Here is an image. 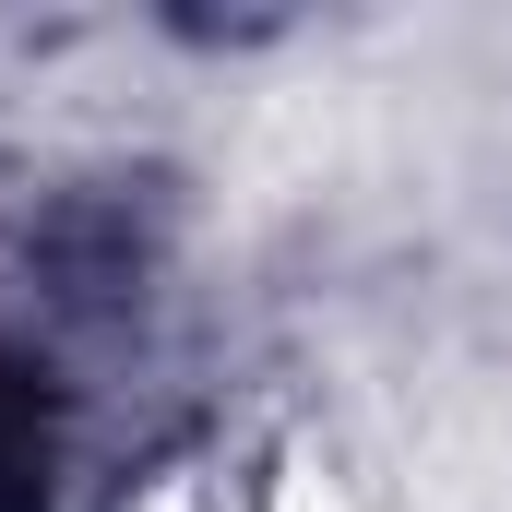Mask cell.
<instances>
[{"label": "cell", "mask_w": 512, "mask_h": 512, "mask_svg": "<svg viewBox=\"0 0 512 512\" xmlns=\"http://www.w3.org/2000/svg\"><path fill=\"white\" fill-rule=\"evenodd\" d=\"M60 465H72V370L24 310H0V512H48Z\"/></svg>", "instance_id": "1"}]
</instances>
